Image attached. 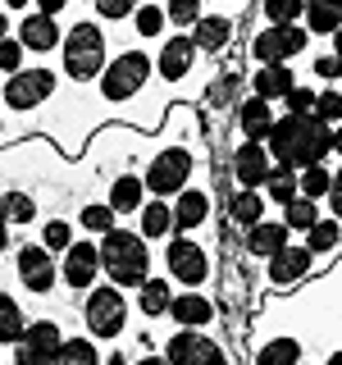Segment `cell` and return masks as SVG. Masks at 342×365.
I'll return each mask as SVG.
<instances>
[{
  "mask_svg": "<svg viewBox=\"0 0 342 365\" xmlns=\"http://www.w3.org/2000/svg\"><path fill=\"white\" fill-rule=\"evenodd\" d=\"M265 151L274 165H288V169L324 165L338 151V123H319L315 114H283V119H274Z\"/></svg>",
  "mask_w": 342,
  "mask_h": 365,
  "instance_id": "1",
  "label": "cell"
},
{
  "mask_svg": "<svg viewBox=\"0 0 342 365\" xmlns=\"http://www.w3.org/2000/svg\"><path fill=\"white\" fill-rule=\"evenodd\" d=\"M96 256H100V274H110L114 288H137L151 274V242L142 233H133V228L114 224L110 233H100Z\"/></svg>",
  "mask_w": 342,
  "mask_h": 365,
  "instance_id": "2",
  "label": "cell"
},
{
  "mask_svg": "<svg viewBox=\"0 0 342 365\" xmlns=\"http://www.w3.org/2000/svg\"><path fill=\"white\" fill-rule=\"evenodd\" d=\"M60 55H64V73L73 83H91L105 68V32H100V23H73L60 37Z\"/></svg>",
  "mask_w": 342,
  "mask_h": 365,
  "instance_id": "3",
  "label": "cell"
},
{
  "mask_svg": "<svg viewBox=\"0 0 342 365\" xmlns=\"http://www.w3.org/2000/svg\"><path fill=\"white\" fill-rule=\"evenodd\" d=\"M146 78H151V55L146 51H123L96 73V83H100L105 106H128L133 96L146 91Z\"/></svg>",
  "mask_w": 342,
  "mask_h": 365,
  "instance_id": "4",
  "label": "cell"
},
{
  "mask_svg": "<svg viewBox=\"0 0 342 365\" xmlns=\"http://www.w3.org/2000/svg\"><path fill=\"white\" fill-rule=\"evenodd\" d=\"M83 319H87V334L100 338V342H114L128 329V297L123 288H114V283H91L87 292V306H83Z\"/></svg>",
  "mask_w": 342,
  "mask_h": 365,
  "instance_id": "5",
  "label": "cell"
},
{
  "mask_svg": "<svg viewBox=\"0 0 342 365\" xmlns=\"http://www.w3.org/2000/svg\"><path fill=\"white\" fill-rule=\"evenodd\" d=\"M311 46V32L296 23H269L251 37V60L256 64H292V55H301Z\"/></svg>",
  "mask_w": 342,
  "mask_h": 365,
  "instance_id": "6",
  "label": "cell"
},
{
  "mask_svg": "<svg viewBox=\"0 0 342 365\" xmlns=\"http://www.w3.org/2000/svg\"><path fill=\"white\" fill-rule=\"evenodd\" d=\"M187 178H192V151L187 146H165L151 165H146V178H142V187L151 192V197H174V192L187 187Z\"/></svg>",
  "mask_w": 342,
  "mask_h": 365,
  "instance_id": "7",
  "label": "cell"
},
{
  "mask_svg": "<svg viewBox=\"0 0 342 365\" xmlns=\"http://www.w3.org/2000/svg\"><path fill=\"white\" fill-rule=\"evenodd\" d=\"M160 356H165L169 365H228V351L219 347V338L197 334V329H178V334H169Z\"/></svg>",
  "mask_w": 342,
  "mask_h": 365,
  "instance_id": "8",
  "label": "cell"
},
{
  "mask_svg": "<svg viewBox=\"0 0 342 365\" xmlns=\"http://www.w3.org/2000/svg\"><path fill=\"white\" fill-rule=\"evenodd\" d=\"M165 269L182 288H201V283L210 279V256H205L201 242H192V237L178 233V237H169V247H165Z\"/></svg>",
  "mask_w": 342,
  "mask_h": 365,
  "instance_id": "9",
  "label": "cell"
},
{
  "mask_svg": "<svg viewBox=\"0 0 342 365\" xmlns=\"http://www.w3.org/2000/svg\"><path fill=\"white\" fill-rule=\"evenodd\" d=\"M60 78L51 73V68H19V73H9L5 78V91H0V106H9V110H37L41 101H51V91Z\"/></svg>",
  "mask_w": 342,
  "mask_h": 365,
  "instance_id": "10",
  "label": "cell"
},
{
  "mask_svg": "<svg viewBox=\"0 0 342 365\" xmlns=\"http://www.w3.org/2000/svg\"><path fill=\"white\" fill-rule=\"evenodd\" d=\"M14 269H19V283H23V288H28L32 297H51L55 279H60V265H55V256H51V251H46L41 242L19 247Z\"/></svg>",
  "mask_w": 342,
  "mask_h": 365,
  "instance_id": "11",
  "label": "cell"
},
{
  "mask_svg": "<svg viewBox=\"0 0 342 365\" xmlns=\"http://www.w3.org/2000/svg\"><path fill=\"white\" fill-rule=\"evenodd\" d=\"M60 324L55 319H37V324H28L23 329V338L14 342V365H51L55 361V351H60Z\"/></svg>",
  "mask_w": 342,
  "mask_h": 365,
  "instance_id": "12",
  "label": "cell"
},
{
  "mask_svg": "<svg viewBox=\"0 0 342 365\" xmlns=\"http://www.w3.org/2000/svg\"><path fill=\"white\" fill-rule=\"evenodd\" d=\"M64 283H68V292H87L91 283H96V274H100V256H96V242H68L64 247Z\"/></svg>",
  "mask_w": 342,
  "mask_h": 365,
  "instance_id": "13",
  "label": "cell"
},
{
  "mask_svg": "<svg viewBox=\"0 0 342 365\" xmlns=\"http://www.w3.org/2000/svg\"><path fill=\"white\" fill-rule=\"evenodd\" d=\"M311 269H315V256L306 247H279L265 260V279L274 283V288H292V283H301Z\"/></svg>",
  "mask_w": 342,
  "mask_h": 365,
  "instance_id": "14",
  "label": "cell"
},
{
  "mask_svg": "<svg viewBox=\"0 0 342 365\" xmlns=\"http://www.w3.org/2000/svg\"><path fill=\"white\" fill-rule=\"evenodd\" d=\"M169 319H174L178 329H205V324H214V302L205 292H197V288H187V292H174V302H169V311H165Z\"/></svg>",
  "mask_w": 342,
  "mask_h": 365,
  "instance_id": "15",
  "label": "cell"
},
{
  "mask_svg": "<svg viewBox=\"0 0 342 365\" xmlns=\"http://www.w3.org/2000/svg\"><path fill=\"white\" fill-rule=\"evenodd\" d=\"M192 64H197V41H192L187 32H178L174 41H165V51H160V60L151 68H160L165 83H182V78L192 73Z\"/></svg>",
  "mask_w": 342,
  "mask_h": 365,
  "instance_id": "16",
  "label": "cell"
},
{
  "mask_svg": "<svg viewBox=\"0 0 342 365\" xmlns=\"http://www.w3.org/2000/svg\"><path fill=\"white\" fill-rule=\"evenodd\" d=\"M269 151H265V142H242L233 151V178H237V187H260L269 174Z\"/></svg>",
  "mask_w": 342,
  "mask_h": 365,
  "instance_id": "17",
  "label": "cell"
},
{
  "mask_svg": "<svg viewBox=\"0 0 342 365\" xmlns=\"http://www.w3.org/2000/svg\"><path fill=\"white\" fill-rule=\"evenodd\" d=\"M169 220H174L178 233H192V228H201L205 220H210V197H205L201 187H182V192H174Z\"/></svg>",
  "mask_w": 342,
  "mask_h": 365,
  "instance_id": "18",
  "label": "cell"
},
{
  "mask_svg": "<svg viewBox=\"0 0 342 365\" xmlns=\"http://www.w3.org/2000/svg\"><path fill=\"white\" fill-rule=\"evenodd\" d=\"M60 23H55L51 14H23L19 19V46L23 51H37V55H46V51H55L60 46Z\"/></svg>",
  "mask_w": 342,
  "mask_h": 365,
  "instance_id": "19",
  "label": "cell"
},
{
  "mask_svg": "<svg viewBox=\"0 0 342 365\" xmlns=\"http://www.w3.org/2000/svg\"><path fill=\"white\" fill-rule=\"evenodd\" d=\"M242 233H247V256H256V260H269L279 247L292 242V233L283 228V220H256V224H247Z\"/></svg>",
  "mask_w": 342,
  "mask_h": 365,
  "instance_id": "20",
  "label": "cell"
},
{
  "mask_svg": "<svg viewBox=\"0 0 342 365\" xmlns=\"http://www.w3.org/2000/svg\"><path fill=\"white\" fill-rule=\"evenodd\" d=\"M187 37L197 41V51H205V55H224V51H228V41H233V19L201 14L197 23H192Z\"/></svg>",
  "mask_w": 342,
  "mask_h": 365,
  "instance_id": "21",
  "label": "cell"
},
{
  "mask_svg": "<svg viewBox=\"0 0 342 365\" xmlns=\"http://www.w3.org/2000/svg\"><path fill=\"white\" fill-rule=\"evenodd\" d=\"M251 87H256L260 101H283L296 87V73H292V64H256Z\"/></svg>",
  "mask_w": 342,
  "mask_h": 365,
  "instance_id": "22",
  "label": "cell"
},
{
  "mask_svg": "<svg viewBox=\"0 0 342 365\" xmlns=\"http://www.w3.org/2000/svg\"><path fill=\"white\" fill-rule=\"evenodd\" d=\"M237 128H242V142H265L274 128V106L260 96H247L237 106Z\"/></svg>",
  "mask_w": 342,
  "mask_h": 365,
  "instance_id": "23",
  "label": "cell"
},
{
  "mask_svg": "<svg viewBox=\"0 0 342 365\" xmlns=\"http://www.w3.org/2000/svg\"><path fill=\"white\" fill-rule=\"evenodd\" d=\"M301 19L311 37H333L342 28V0H301Z\"/></svg>",
  "mask_w": 342,
  "mask_h": 365,
  "instance_id": "24",
  "label": "cell"
},
{
  "mask_svg": "<svg viewBox=\"0 0 342 365\" xmlns=\"http://www.w3.org/2000/svg\"><path fill=\"white\" fill-rule=\"evenodd\" d=\"M169 302H174V283H169V279L146 274V279L137 283V311H142V319H160L169 311Z\"/></svg>",
  "mask_w": 342,
  "mask_h": 365,
  "instance_id": "25",
  "label": "cell"
},
{
  "mask_svg": "<svg viewBox=\"0 0 342 365\" xmlns=\"http://www.w3.org/2000/svg\"><path fill=\"white\" fill-rule=\"evenodd\" d=\"M137 233H142L146 242L174 233V220H169V201H165V197H151V201L137 205Z\"/></svg>",
  "mask_w": 342,
  "mask_h": 365,
  "instance_id": "26",
  "label": "cell"
},
{
  "mask_svg": "<svg viewBox=\"0 0 342 365\" xmlns=\"http://www.w3.org/2000/svg\"><path fill=\"white\" fill-rule=\"evenodd\" d=\"M146 201V187H142V178L137 174H119L110 182V197H105V205L114 215H137V205Z\"/></svg>",
  "mask_w": 342,
  "mask_h": 365,
  "instance_id": "27",
  "label": "cell"
},
{
  "mask_svg": "<svg viewBox=\"0 0 342 365\" xmlns=\"http://www.w3.org/2000/svg\"><path fill=\"white\" fill-rule=\"evenodd\" d=\"M228 220H233L237 228L265 220V197H260V187H237L233 197H228Z\"/></svg>",
  "mask_w": 342,
  "mask_h": 365,
  "instance_id": "28",
  "label": "cell"
},
{
  "mask_svg": "<svg viewBox=\"0 0 342 365\" xmlns=\"http://www.w3.org/2000/svg\"><path fill=\"white\" fill-rule=\"evenodd\" d=\"M251 365H301V342L296 338H269L256 347Z\"/></svg>",
  "mask_w": 342,
  "mask_h": 365,
  "instance_id": "29",
  "label": "cell"
},
{
  "mask_svg": "<svg viewBox=\"0 0 342 365\" xmlns=\"http://www.w3.org/2000/svg\"><path fill=\"white\" fill-rule=\"evenodd\" d=\"M260 197L265 201H274V205H288L292 197H296V169H288V165H269V174H265V182H260Z\"/></svg>",
  "mask_w": 342,
  "mask_h": 365,
  "instance_id": "30",
  "label": "cell"
},
{
  "mask_svg": "<svg viewBox=\"0 0 342 365\" xmlns=\"http://www.w3.org/2000/svg\"><path fill=\"white\" fill-rule=\"evenodd\" d=\"M338 182V174L328 165H306V169H296V197H311V201H319V197H328V187Z\"/></svg>",
  "mask_w": 342,
  "mask_h": 365,
  "instance_id": "31",
  "label": "cell"
},
{
  "mask_svg": "<svg viewBox=\"0 0 342 365\" xmlns=\"http://www.w3.org/2000/svg\"><path fill=\"white\" fill-rule=\"evenodd\" d=\"M51 365H100V351H96V342H91V338L73 334V338L60 342V351H55Z\"/></svg>",
  "mask_w": 342,
  "mask_h": 365,
  "instance_id": "32",
  "label": "cell"
},
{
  "mask_svg": "<svg viewBox=\"0 0 342 365\" xmlns=\"http://www.w3.org/2000/svg\"><path fill=\"white\" fill-rule=\"evenodd\" d=\"M306 251H311L315 260H319V256H333V251H338V220H333V215H328V220L319 215V220L306 228Z\"/></svg>",
  "mask_w": 342,
  "mask_h": 365,
  "instance_id": "33",
  "label": "cell"
},
{
  "mask_svg": "<svg viewBox=\"0 0 342 365\" xmlns=\"http://www.w3.org/2000/svg\"><path fill=\"white\" fill-rule=\"evenodd\" d=\"M23 329H28V315H23L19 297L0 292V342H19Z\"/></svg>",
  "mask_w": 342,
  "mask_h": 365,
  "instance_id": "34",
  "label": "cell"
},
{
  "mask_svg": "<svg viewBox=\"0 0 342 365\" xmlns=\"http://www.w3.org/2000/svg\"><path fill=\"white\" fill-rule=\"evenodd\" d=\"M315 220H319V205L311 197H292L283 205V228H288V233H306Z\"/></svg>",
  "mask_w": 342,
  "mask_h": 365,
  "instance_id": "35",
  "label": "cell"
},
{
  "mask_svg": "<svg viewBox=\"0 0 342 365\" xmlns=\"http://www.w3.org/2000/svg\"><path fill=\"white\" fill-rule=\"evenodd\" d=\"M0 215H5L9 224H32L37 220V201L28 197V192H5V197H0Z\"/></svg>",
  "mask_w": 342,
  "mask_h": 365,
  "instance_id": "36",
  "label": "cell"
},
{
  "mask_svg": "<svg viewBox=\"0 0 342 365\" xmlns=\"http://www.w3.org/2000/svg\"><path fill=\"white\" fill-rule=\"evenodd\" d=\"M242 83H247L242 73H224V78L214 73V83H210V91H205V101H210L214 110H228V106L237 101V91H242Z\"/></svg>",
  "mask_w": 342,
  "mask_h": 365,
  "instance_id": "37",
  "label": "cell"
},
{
  "mask_svg": "<svg viewBox=\"0 0 342 365\" xmlns=\"http://www.w3.org/2000/svg\"><path fill=\"white\" fill-rule=\"evenodd\" d=\"M133 28H137L142 41L160 37V32H165V5H137L133 9Z\"/></svg>",
  "mask_w": 342,
  "mask_h": 365,
  "instance_id": "38",
  "label": "cell"
},
{
  "mask_svg": "<svg viewBox=\"0 0 342 365\" xmlns=\"http://www.w3.org/2000/svg\"><path fill=\"white\" fill-rule=\"evenodd\" d=\"M311 114H315L319 123H338V119H342V91H338V83H328L324 91H315Z\"/></svg>",
  "mask_w": 342,
  "mask_h": 365,
  "instance_id": "39",
  "label": "cell"
},
{
  "mask_svg": "<svg viewBox=\"0 0 342 365\" xmlns=\"http://www.w3.org/2000/svg\"><path fill=\"white\" fill-rule=\"evenodd\" d=\"M114 220H119V215H114L105 201H91V205H83V215H78V224H83L87 233H96V237H100V233H110Z\"/></svg>",
  "mask_w": 342,
  "mask_h": 365,
  "instance_id": "40",
  "label": "cell"
},
{
  "mask_svg": "<svg viewBox=\"0 0 342 365\" xmlns=\"http://www.w3.org/2000/svg\"><path fill=\"white\" fill-rule=\"evenodd\" d=\"M68 242H73V224H68V220H46L41 224V247L51 251V256H55V251H64Z\"/></svg>",
  "mask_w": 342,
  "mask_h": 365,
  "instance_id": "41",
  "label": "cell"
},
{
  "mask_svg": "<svg viewBox=\"0 0 342 365\" xmlns=\"http://www.w3.org/2000/svg\"><path fill=\"white\" fill-rule=\"evenodd\" d=\"M197 19H201V0H165V23H178V32L192 28Z\"/></svg>",
  "mask_w": 342,
  "mask_h": 365,
  "instance_id": "42",
  "label": "cell"
},
{
  "mask_svg": "<svg viewBox=\"0 0 342 365\" xmlns=\"http://www.w3.org/2000/svg\"><path fill=\"white\" fill-rule=\"evenodd\" d=\"M260 14H265L269 23H296L301 19V0H265Z\"/></svg>",
  "mask_w": 342,
  "mask_h": 365,
  "instance_id": "43",
  "label": "cell"
},
{
  "mask_svg": "<svg viewBox=\"0 0 342 365\" xmlns=\"http://www.w3.org/2000/svg\"><path fill=\"white\" fill-rule=\"evenodd\" d=\"M23 68V46L19 37H0V73H19Z\"/></svg>",
  "mask_w": 342,
  "mask_h": 365,
  "instance_id": "44",
  "label": "cell"
},
{
  "mask_svg": "<svg viewBox=\"0 0 342 365\" xmlns=\"http://www.w3.org/2000/svg\"><path fill=\"white\" fill-rule=\"evenodd\" d=\"M133 9H137V0H96V14H100V19H110V23L133 19Z\"/></svg>",
  "mask_w": 342,
  "mask_h": 365,
  "instance_id": "45",
  "label": "cell"
},
{
  "mask_svg": "<svg viewBox=\"0 0 342 365\" xmlns=\"http://www.w3.org/2000/svg\"><path fill=\"white\" fill-rule=\"evenodd\" d=\"M283 101H288V114H311V106H315V91L296 83V87H292V91H288Z\"/></svg>",
  "mask_w": 342,
  "mask_h": 365,
  "instance_id": "46",
  "label": "cell"
},
{
  "mask_svg": "<svg viewBox=\"0 0 342 365\" xmlns=\"http://www.w3.org/2000/svg\"><path fill=\"white\" fill-rule=\"evenodd\" d=\"M315 73H319V78H328V83H338V55H333V51L319 55V60H315Z\"/></svg>",
  "mask_w": 342,
  "mask_h": 365,
  "instance_id": "47",
  "label": "cell"
},
{
  "mask_svg": "<svg viewBox=\"0 0 342 365\" xmlns=\"http://www.w3.org/2000/svg\"><path fill=\"white\" fill-rule=\"evenodd\" d=\"M64 5H68V0H37V14H64Z\"/></svg>",
  "mask_w": 342,
  "mask_h": 365,
  "instance_id": "48",
  "label": "cell"
},
{
  "mask_svg": "<svg viewBox=\"0 0 342 365\" xmlns=\"http://www.w3.org/2000/svg\"><path fill=\"white\" fill-rule=\"evenodd\" d=\"M5 251H9V220L0 215V256H5Z\"/></svg>",
  "mask_w": 342,
  "mask_h": 365,
  "instance_id": "49",
  "label": "cell"
},
{
  "mask_svg": "<svg viewBox=\"0 0 342 365\" xmlns=\"http://www.w3.org/2000/svg\"><path fill=\"white\" fill-rule=\"evenodd\" d=\"M133 365H169V361H165V356H155V351H146V356H137Z\"/></svg>",
  "mask_w": 342,
  "mask_h": 365,
  "instance_id": "50",
  "label": "cell"
},
{
  "mask_svg": "<svg viewBox=\"0 0 342 365\" xmlns=\"http://www.w3.org/2000/svg\"><path fill=\"white\" fill-rule=\"evenodd\" d=\"M324 365H342V351L333 347V351H328V356H324Z\"/></svg>",
  "mask_w": 342,
  "mask_h": 365,
  "instance_id": "51",
  "label": "cell"
},
{
  "mask_svg": "<svg viewBox=\"0 0 342 365\" xmlns=\"http://www.w3.org/2000/svg\"><path fill=\"white\" fill-rule=\"evenodd\" d=\"M0 37H9V14L0 9Z\"/></svg>",
  "mask_w": 342,
  "mask_h": 365,
  "instance_id": "52",
  "label": "cell"
},
{
  "mask_svg": "<svg viewBox=\"0 0 342 365\" xmlns=\"http://www.w3.org/2000/svg\"><path fill=\"white\" fill-rule=\"evenodd\" d=\"M5 5H9V9H28V0H5Z\"/></svg>",
  "mask_w": 342,
  "mask_h": 365,
  "instance_id": "53",
  "label": "cell"
}]
</instances>
